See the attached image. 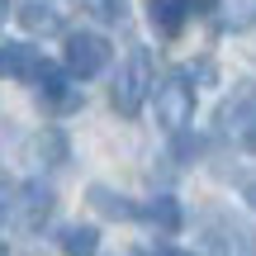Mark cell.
Wrapping results in <instances>:
<instances>
[{
    "instance_id": "6da1fadb",
    "label": "cell",
    "mask_w": 256,
    "mask_h": 256,
    "mask_svg": "<svg viewBox=\"0 0 256 256\" xmlns=\"http://www.w3.org/2000/svg\"><path fill=\"white\" fill-rule=\"evenodd\" d=\"M147 90H152V52L147 48H133L124 62V72L114 76V90H110V104L124 114V119H133L138 110H142Z\"/></svg>"
},
{
    "instance_id": "7a4b0ae2",
    "label": "cell",
    "mask_w": 256,
    "mask_h": 256,
    "mask_svg": "<svg viewBox=\"0 0 256 256\" xmlns=\"http://www.w3.org/2000/svg\"><path fill=\"white\" fill-rule=\"evenodd\" d=\"M190 119H194V81L185 72H171L156 86V124L166 133H185Z\"/></svg>"
},
{
    "instance_id": "3957f363",
    "label": "cell",
    "mask_w": 256,
    "mask_h": 256,
    "mask_svg": "<svg viewBox=\"0 0 256 256\" xmlns=\"http://www.w3.org/2000/svg\"><path fill=\"white\" fill-rule=\"evenodd\" d=\"M66 72L76 76V81H90V76H100L104 66H110V43H104L100 34H66Z\"/></svg>"
},
{
    "instance_id": "277c9868",
    "label": "cell",
    "mask_w": 256,
    "mask_h": 256,
    "mask_svg": "<svg viewBox=\"0 0 256 256\" xmlns=\"http://www.w3.org/2000/svg\"><path fill=\"white\" fill-rule=\"evenodd\" d=\"M34 76H38V90H43V104H48L52 114H72V110H76V90H72L76 76H72V72H62L57 62H48V57H43Z\"/></svg>"
},
{
    "instance_id": "5b68a950",
    "label": "cell",
    "mask_w": 256,
    "mask_h": 256,
    "mask_svg": "<svg viewBox=\"0 0 256 256\" xmlns=\"http://www.w3.org/2000/svg\"><path fill=\"white\" fill-rule=\"evenodd\" d=\"M190 0H152L147 5V14H152V24H156V34L162 38H176L185 28V19H190Z\"/></svg>"
},
{
    "instance_id": "8992f818",
    "label": "cell",
    "mask_w": 256,
    "mask_h": 256,
    "mask_svg": "<svg viewBox=\"0 0 256 256\" xmlns=\"http://www.w3.org/2000/svg\"><path fill=\"white\" fill-rule=\"evenodd\" d=\"M214 19L223 34H247V28H256V0H218Z\"/></svg>"
},
{
    "instance_id": "52a82bcc",
    "label": "cell",
    "mask_w": 256,
    "mask_h": 256,
    "mask_svg": "<svg viewBox=\"0 0 256 256\" xmlns=\"http://www.w3.org/2000/svg\"><path fill=\"white\" fill-rule=\"evenodd\" d=\"M38 72V52L24 43H5L0 48V76H10V81H24V76Z\"/></svg>"
},
{
    "instance_id": "ba28073f",
    "label": "cell",
    "mask_w": 256,
    "mask_h": 256,
    "mask_svg": "<svg viewBox=\"0 0 256 256\" xmlns=\"http://www.w3.org/2000/svg\"><path fill=\"white\" fill-rule=\"evenodd\" d=\"M209 247L218 252V256H256L252 232L238 228V223H228V218H223V238H209Z\"/></svg>"
},
{
    "instance_id": "9c48e42d",
    "label": "cell",
    "mask_w": 256,
    "mask_h": 256,
    "mask_svg": "<svg viewBox=\"0 0 256 256\" xmlns=\"http://www.w3.org/2000/svg\"><path fill=\"white\" fill-rule=\"evenodd\" d=\"M48 214H52V190L48 185H24V214H19V223L24 228H38Z\"/></svg>"
},
{
    "instance_id": "30bf717a",
    "label": "cell",
    "mask_w": 256,
    "mask_h": 256,
    "mask_svg": "<svg viewBox=\"0 0 256 256\" xmlns=\"http://www.w3.org/2000/svg\"><path fill=\"white\" fill-rule=\"evenodd\" d=\"M142 218L152 223V228H162V232H176L180 228V204H176L171 194H156V200L142 209Z\"/></svg>"
},
{
    "instance_id": "8fae6325",
    "label": "cell",
    "mask_w": 256,
    "mask_h": 256,
    "mask_svg": "<svg viewBox=\"0 0 256 256\" xmlns=\"http://www.w3.org/2000/svg\"><path fill=\"white\" fill-rule=\"evenodd\" d=\"M24 28L28 34H57V28H62V14H57L52 5H24Z\"/></svg>"
},
{
    "instance_id": "7c38bea8",
    "label": "cell",
    "mask_w": 256,
    "mask_h": 256,
    "mask_svg": "<svg viewBox=\"0 0 256 256\" xmlns=\"http://www.w3.org/2000/svg\"><path fill=\"white\" fill-rule=\"evenodd\" d=\"M62 252L66 256H95V252H100V232H95V228H66Z\"/></svg>"
},
{
    "instance_id": "4fadbf2b",
    "label": "cell",
    "mask_w": 256,
    "mask_h": 256,
    "mask_svg": "<svg viewBox=\"0 0 256 256\" xmlns=\"http://www.w3.org/2000/svg\"><path fill=\"white\" fill-rule=\"evenodd\" d=\"M81 10H90L95 19H104V24H119L128 14V0H81Z\"/></svg>"
},
{
    "instance_id": "5bb4252c",
    "label": "cell",
    "mask_w": 256,
    "mask_h": 256,
    "mask_svg": "<svg viewBox=\"0 0 256 256\" xmlns=\"http://www.w3.org/2000/svg\"><path fill=\"white\" fill-rule=\"evenodd\" d=\"M90 200L100 204V209H110V214H124V218H128V214H138L133 204H124V200H114V194H104V190H90Z\"/></svg>"
},
{
    "instance_id": "9a60e30c",
    "label": "cell",
    "mask_w": 256,
    "mask_h": 256,
    "mask_svg": "<svg viewBox=\"0 0 256 256\" xmlns=\"http://www.w3.org/2000/svg\"><path fill=\"white\" fill-rule=\"evenodd\" d=\"M5 214H10V194H5V185H0V223H5Z\"/></svg>"
},
{
    "instance_id": "2e32d148",
    "label": "cell",
    "mask_w": 256,
    "mask_h": 256,
    "mask_svg": "<svg viewBox=\"0 0 256 256\" xmlns=\"http://www.w3.org/2000/svg\"><path fill=\"white\" fill-rule=\"evenodd\" d=\"M247 200L256 204V176H252V180H247Z\"/></svg>"
},
{
    "instance_id": "e0dca14e",
    "label": "cell",
    "mask_w": 256,
    "mask_h": 256,
    "mask_svg": "<svg viewBox=\"0 0 256 256\" xmlns=\"http://www.w3.org/2000/svg\"><path fill=\"white\" fill-rule=\"evenodd\" d=\"M190 5H194V10H209V5H214V0H190Z\"/></svg>"
},
{
    "instance_id": "ac0fdd59",
    "label": "cell",
    "mask_w": 256,
    "mask_h": 256,
    "mask_svg": "<svg viewBox=\"0 0 256 256\" xmlns=\"http://www.w3.org/2000/svg\"><path fill=\"white\" fill-rule=\"evenodd\" d=\"M152 256H190V252H152Z\"/></svg>"
},
{
    "instance_id": "d6986e66",
    "label": "cell",
    "mask_w": 256,
    "mask_h": 256,
    "mask_svg": "<svg viewBox=\"0 0 256 256\" xmlns=\"http://www.w3.org/2000/svg\"><path fill=\"white\" fill-rule=\"evenodd\" d=\"M0 14H5V0H0Z\"/></svg>"
},
{
    "instance_id": "ffe728a7",
    "label": "cell",
    "mask_w": 256,
    "mask_h": 256,
    "mask_svg": "<svg viewBox=\"0 0 256 256\" xmlns=\"http://www.w3.org/2000/svg\"><path fill=\"white\" fill-rule=\"evenodd\" d=\"M0 256H10V252H5V247H0Z\"/></svg>"
}]
</instances>
